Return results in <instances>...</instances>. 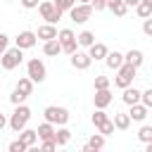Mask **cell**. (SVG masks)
I'll return each instance as SVG.
<instances>
[{"label":"cell","instance_id":"cell-1","mask_svg":"<svg viewBox=\"0 0 152 152\" xmlns=\"http://www.w3.org/2000/svg\"><path fill=\"white\" fill-rule=\"evenodd\" d=\"M28 119H31V109H28L24 102H21V104H14V112H12V116H10V128H12L14 133H19V131L26 128Z\"/></svg>","mask_w":152,"mask_h":152},{"label":"cell","instance_id":"cell-2","mask_svg":"<svg viewBox=\"0 0 152 152\" xmlns=\"http://www.w3.org/2000/svg\"><path fill=\"white\" fill-rule=\"evenodd\" d=\"M21 59H24V50L21 48H7L2 55H0V64H2V69L5 71H12V69H17L19 64H21Z\"/></svg>","mask_w":152,"mask_h":152},{"label":"cell","instance_id":"cell-3","mask_svg":"<svg viewBox=\"0 0 152 152\" xmlns=\"http://www.w3.org/2000/svg\"><path fill=\"white\" fill-rule=\"evenodd\" d=\"M135 71H138V66H133V64H128V62H124L119 69H116V76H114V86L116 88H128L131 83H133V78H135Z\"/></svg>","mask_w":152,"mask_h":152},{"label":"cell","instance_id":"cell-4","mask_svg":"<svg viewBox=\"0 0 152 152\" xmlns=\"http://www.w3.org/2000/svg\"><path fill=\"white\" fill-rule=\"evenodd\" d=\"M43 116H45V121H50L55 126H64L69 121V109L66 107H57V104H48L43 109Z\"/></svg>","mask_w":152,"mask_h":152},{"label":"cell","instance_id":"cell-5","mask_svg":"<svg viewBox=\"0 0 152 152\" xmlns=\"http://www.w3.org/2000/svg\"><path fill=\"white\" fill-rule=\"evenodd\" d=\"M26 76H28L33 83H43V81L48 78V69H45L43 59H38V57L28 59V62H26Z\"/></svg>","mask_w":152,"mask_h":152},{"label":"cell","instance_id":"cell-6","mask_svg":"<svg viewBox=\"0 0 152 152\" xmlns=\"http://www.w3.org/2000/svg\"><path fill=\"white\" fill-rule=\"evenodd\" d=\"M93 5L90 2H76L71 10H69V19L74 21V24H86L90 17H93Z\"/></svg>","mask_w":152,"mask_h":152},{"label":"cell","instance_id":"cell-7","mask_svg":"<svg viewBox=\"0 0 152 152\" xmlns=\"http://www.w3.org/2000/svg\"><path fill=\"white\" fill-rule=\"evenodd\" d=\"M38 12H40V17L48 21V24H57L59 19H62V10H57L55 7V2L52 0H40V5H38Z\"/></svg>","mask_w":152,"mask_h":152},{"label":"cell","instance_id":"cell-8","mask_svg":"<svg viewBox=\"0 0 152 152\" xmlns=\"http://www.w3.org/2000/svg\"><path fill=\"white\" fill-rule=\"evenodd\" d=\"M57 40L62 43V50H64L66 55H74V52L78 50V40H76V33H74L71 28H62V31L57 33Z\"/></svg>","mask_w":152,"mask_h":152},{"label":"cell","instance_id":"cell-9","mask_svg":"<svg viewBox=\"0 0 152 152\" xmlns=\"http://www.w3.org/2000/svg\"><path fill=\"white\" fill-rule=\"evenodd\" d=\"M71 59V66L74 69H78V71H83V69H88L90 64H93V57H90V52H83V50H76L74 55H69Z\"/></svg>","mask_w":152,"mask_h":152},{"label":"cell","instance_id":"cell-10","mask_svg":"<svg viewBox=\"0 0 152 152\" xmlns=\"http://www.w3.org/2000/svg\"><path fill=\"white\" fill-rule=\"evenodd\" d=\"M36 43H38V33H33V31H21V33L14 38V45H17V48H21V50L33 48Z\"/></svg>","mask_w":152,"mask_h":152},{"label":"cell","instance_id":"cell-11","mask_svg":"<svg viewBox=\"0 0 152 152\" xmlns=\"http://www.w3.org/2000/svg\"><path fill=\"white\" fill-rule=\"evenodd\" d=\"M112 90L109 88H97L95 90V95H93V102H95V107L97 109H107L109 104H112Z\"/></svg>","mask_w":152,"mask_h":152},{"label":"cell","instance_id":"cell-12","mask_svg":"<svg viewBox=\"0 0 152 152\" xmlns=\"http://www.w3.org/2000/svg\"><path fill=\"white\" fill-rule=\"evenodd\" d=\"M140 97H142V90H138V88H133V83L128 86V88H124V93H121V100L131 107V104H135V102H140Z\"/></svg>","mask_w":152,"mask_h":152},{"label":"cell","instance_id":"cell-13","mask_svg":"<svg viewBox=\"0 0 152 152\" xmlns=\"http://www.w3.org/2000/svg\"><path fill=\"white\" fill-rule=\"evenodd\" d=\"M126 62V55H121L119 50H114V52H107V57H104V64L112 69V71H116L121 64Z\"/></svg>","mask_w":152,"mask_h":152},{"label":"cell","instance_id":"cell-14","mask_svg":"<svg viewBox=\"0 0 152 152\" xmlns=\"http://www.w3.org/2000/svg\"><path fill=\"white\" fill-rule=\"evenodd\" d=\"M131 119L133 121H145L147 119V114H150V107H145L142 102H135V104H131Z\"/></svg>","mask_w":152,"mask_h":152},{"label":"cell","instance_id":"cell-15","mask_svg":"<svg viewBox=\"0 0 152 152\" xmlns=\"http://www.w3.org/2000/svg\"><path fill=\"white\" fill-rule=\"evenodd\" d=\"M104 138H107V135H102L100 131H97V133H93V135H90V140L83 145V152H90V150H102V147H104Z\"/></svg>","mask_w":152,"mask_h":152},{"label":"cell","instance_id":"cell-16","mask_svg":"<svg viewBox=\"0 0 152 152\" xmlns=\"http://www.w3.org/2000/svg\"><path fill=\"white\" fill-rule=\"evenodd\" d=\"M57 33H59V31L55 28V24H48V21H45L43 26H38V38H40L43 43H45V40H52V38H57Z\"/></svg>","mask_w":152,"mask_h":152},{"label":"cell","instance_id":"cell-17","mask_svg":"<svg viewBox=\"0 0 152 152\" xmlns=\"http://www.w3.org/2000/svg\"><path fill=\"white\" fill-rule=\"evenodd\" d=\"M19 140L26 142V147H33L40 138H38V131L36 128H24V131H19Z\"/></svg>","mask_w":152,"mask_h":152},{"label":"cell","instance_id":"cell-18","mask_svg":"<svg viewBox=\"0 0 152 152\" xmlns=\"http://www.w3.org/2000/svg\"><path fill=\"white\" fill-rule=\"evenodd\" d=\"M43 52H45L48 57H57V55L64 52V50H62V43H59L57 38H52V40H45V43H43Z\"/></svg>","mask_w":152,"mask_h":152},{"label":"cell","instance_id":"cell-19","mask_svg":"<svg viewBox=\"0 0 152 152\" xmlns=\"http://www.w3.org/2000/svg\"><path fill=\"white\" fill-rule=\"evenodd\" d=\"M88 52H90V57H93V59L97 62V59H104V57H107L109 48H107L104 43H97V40H95V43H93V45L88 48Z\"/></svg>","mask_w":152,"mask_h":152},{"label":"cell","instance_id":"cell-20","mask_svg":"<svg viewBox=\"0 0 152 152\" xmlns=\"http://www.w3.org/2000/svg\"><path fill=\"white\" fill-rule=\"evenodd\" d=\"M131 114L128 112H116L114 114V126H116V131H126L128 126H131Z\"/></svg>","mask_w":152,"mask_h":152},{"label":"cell","instance_id":"cell-21","mask_svg":"<svg viewBox=\"0 0 152 152\" xmlns=\"http://www.w3.org/2000/svg\"><path fill=\"white\" fill-rule=\"evenodd\" d=\"M36 131H38V138H40V140H50V138H55V131H57V128H55V124L43 121Z\"/></svg>","mask_w":152,"mask_h":152},{"label":"cell","instance_id":"cell-22","mask_svg":"<svg viewBox=\"0 0 152 152\" xmlns=\"http://www.w3.org/2000/svg\"><path fill=\"white\" fill-rule=\"evenodd\" d=\"M126 62H128V64H133V66H140V64L145 62V55H142L140 50H135V48H131V50L126 52Z\"/></svg>","mask_w":152,"mask_h":152},{"label":"cell","instance_id":"cell-23","mask_svg":"<svg viewBox=\"0 0 152 152\" xmlns=\"http://www.w3.org/2000/svg\"><path fill=\"white\" fill-rule=\"evenodd\" d=\"M55 140H57V145H59V147L69 145V140H71V131H69V128H64V126H59V128L55 131Z\"/></svg>","mask_w":152,"mask_h":152},{"label":"cell","instance_id":"cell-24","mask_svg":"<svg viewBox=\"0 0 152 152\" xmlns=\"http://www.w3.org/2000/svg\"><path fill=\"white\" fill-rule=\"evenodd\" d=\"M107 7H109L116 17H124V14L128 12V5H126L124 0H107Z\"/></svg>","mask_w":152,"mask_h":152},{"label":"cell","instance_id":"cell-25","mask_svg":"<svg viewBox=\"0 0 152 152\" xmlns=\"http://www.w3.org/2000/svg\"><path fill=\"white\" fill-rule=\"evenodd\" d=\"M76 40H78V48H90V45L95 43V33H93V31H81V33L76 36Z\"/></svg>","mask_w":152,"mask_h":152},{"label":"cell","instance_id":"cell-26","mask_svg":"<svg viewBox=\"0 0 152 152\" xmlns=\"http://www.w3.org/2000/svg\"><path fill=\"white\" fill-rule=\"evenodd\" d=\"M17 90H21V93H26V95H31L33 93V81L28 78V76H24V78H19L17 81V86H14Z\"/></svg>","mask_w":152,"mask_h":152},{"label":"cell","instance_id":"cell-27","mask_svg":"<svg viewBox=\"0 0 152 152\" xmlns=\"http://www.w3.org/2000/svg\"><path fill=\"white\" fill-rule=\"evenodd\" d=\"M135 12H138L140 19H147V17H152V5L145 2V0H140V2L135 5Z\"/></svg>","mask_w":152,"mask_h":152},{"label":"cell","instance_id":"cell-28","mask_svg":"<svg viewBox=\"0 0 152 152\" xmlns=\"http://www.w3.org/2000/svg\"><path fill=\"white\" fill-rule=\"evenodd\" d=\"M107 119H109V116L104 114V109H97V107H95V114H93V126H95V128H100Z\"/></svg>","mask_w":152,"mask_h":152},{"label":"cell","instance_id":"cell-29","mask_svg":"<svg viewBox=\"0 0 152 152\" xmlns=\"http://www.w3.org/2000/svg\"><path fill=\"white\" fill-rule=\"evenodd\" d=\"M138 140H140V142H152V126H140Z\"/></svg>","mask_w":152,"mask_h":152},{"label":"cell","instance_id":"cell-30","mask_svg":"<svg viewBox=\"0 0 152 152\" xmlns=\"http://www.w3.org/2000/svg\"><path fill=\"white\" fill-rule=\"evenodd\" d=\"M97 131H100L102 135H112V133L116 131V126H114V119H107V121H104V124H102Z\"/></svg>","mask_w":152,"mask_h":152},{"label":"cell","instance_id":"cell-31","mask_svg":"<svg viewBox=\"0 0 152 152\" xmlns=\"http://www.w3.org/2000/svg\"><path fill=\"white\" fill-rule=\"evenodd\" d=\"M26 97H28L26 93H21V90H17V88H14V90H12V95H10V102H12V104H21Z\"/></svg>","mask_w":152,"mask_h":152},{"label":"cell","instance_id":"cell-32","mask_svg":"<svg viewBox=\"0 0 152 152\" xmlns=\"http://www.w3.org/2000/svg\"><path fill=\"white\" fill-rule=\"evenodd\" d=\"M52 2H55V7L62 10V12H69V10L76 5V0H52Z\"/></svg>","mask_w":152,"mask_h":152},{"label":"cell","instance_id":"cell-33","mask_svg":"<svg viewBox=\"0 0 152 152\" xmlns=\"http://www.w3.org/2000/svg\"><path fill=\"white\" fill-rule=\"evenodd\" d=\"M57 147H59V145H57V140H55V138H50V140H43V142H40V150H43V152H52V150H57Z\"/></svg>","mask_w":152,"mask_h":152},{"label":"cell","instance_id":"cell-34","mask_svg":"<svg viewBox=\"0 0 152 152\" xmlns=\"http://www.w3.org/2000/svg\"><path fill=\"white\" fill-rule=\"evenodd\" d=\"M7 150H10V152H24V150H28V147H26V142H21V140H12Z\"/></svg>","mask_w":152,"mask_h":152},{"label":"cell","instance_id":"cell-35","mask_svg":"<svg viewBox=\"0 0 152 152\" xmlns=\"http://www.w3.org/2000/svg\"><path fill=\"white\" fill-rule=\"evenodd\" d=\"M109 76H95V90L97 88H109Z\"/></svg>","mask_w":152,"mask_h":152},{"label":"cell","instance_id":"cell-36","mask_svg":"<svg viewBox=\"0 0 152 152\" xmlns=\"http://www.w3.org/2000/svg\"><path fill=\"white\" fill-rule=\"evenodd\" d=\"M140 102H142L145 107H150V109H152V88L142 90V97H140Z\"/></svg>","mask_w":152,"mask_h":152},{"label":"cell","instance_id":"cell-37","mask_svg":"<svg viewBox=\"0 0 152 152\" xmlns=\"http://www.w3.org/2000/svg\"><path fill=\"white\" fill-rule=\"evenodd\" d=\"M142 33L152 38V17H147V19H142Z\"/></svg>","mask_w":152,"mask_h":152},{"label":"cell","instance_id":"cell-38","mask_svg":"<svg viewBox=\"0 0 152 152\" xmlns=\"http://www.w3.org/2000/svg\"><path fill=\"white\" fill-rule=\"evenodd\" d=\"M7 48H10V36H7V33H0V55H2Z\"/></svg>","mask_w":152,"mask_h":152},{"label":"cell","instance_id":"cell-39","mask_svg":"<svg viewBox=\"0 0 152 152\" xmlns=\"http://www.w3.org/2000/svg\"><path fill=\"white\" fill-rule=\"evenodd\" d=\"M90 5H93V10H95V12H102V10H107V0H93Z\"/></svg>","mask_w":152,"mask_h":152},{"label":"cell","instance_id":"cell-40","mask_svg":"<svg viewBox=\"0 0 152 152\" xmlns=\"http://www.w3.org/2000/svg\"><path fill=\"white\" fill-rule=\"evenodd\" d=\"M21 5H24L26 10H33V7H38V5H40V0H21Z\"/></svg>","mask_w":152,"mask_h":152},{"label":"cell","instance_id":"cell-41","mask_svg":"<svg viewBox=\"0 0 152 152\" xmlns=\"http://www.w3.org/2000/svg\"><path fill=\"white\" fill-rule=\"evenodd\" d=\"M5 126H10V119H7L5 114H0V131H2Z\"/></svg>","mask_w":152,"mask_h":152},{"label":"cell","instance_id":"cell-42","mask_svg":"<svg viewBox=\"0 0 152 152\" xmlns=\"http://www.w3.org/2000/svg\"><path fill=\"white\" fill-rule=\"evenodd\" d=\"M124 2H126V5H128V7H135V5H138V2H140V0H124Z\"/></svg>","mask_w":152,"mask_h":152},{"label":"cell","instance_id":"cell-43","mask_svg":"<svg viewBox=\"0 0 152 152\" xmlns=\"http://www.w3.org/2000/svg\"><path fill=\"white\" fill-rule=\"evenodd\" d=\"M145 152H152V142H145Z\"/></svg>","mask_w":152,"mask_h":152},{"label":"cell","instance_id":"cell-44","mask_svg":"<svg viewBox=\"0 0 152 152\" xmlns=\"http://www.w3.org/2000/svg\"><path fill=\"white\" fill-rule=\"evenodd\" d=\"M78 2H93V0H78Z\"/></svg>","mask_w":152,"mask_h":152},{"label":"cell","instance_id":"cell-45","mask_svg":"<svg viewBox=\"0 0 152 152\" xmlns=\"http://www.w3.org/2000/svg\"><path fill=\"white\" fill-rule=\"evenodd\" d=\"M145 2H150V5H152V0H145Z\"/></svg>","mask_w":152,"mask_h":152},{"label":"cell","instance_id":"cell-46","mask_svg":"<svg viewBox=\"0 0 152 152\" xmlns=\"http://www.w3.org/2000/svg\"><path fill=\"white\" fill-rule=\"evenodd\" d=\"M0 71H2V64H0Z\"/></svg>","mask_w":152,"mask_h":152}]
</instances>
